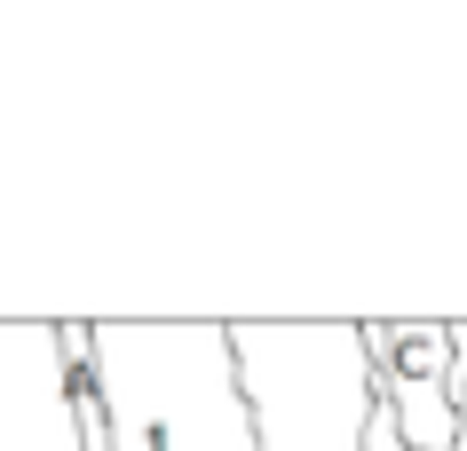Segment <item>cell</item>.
<instances>
[{
  "instance_id": "6da1fadb",
  "label": "cell",
  "mask_w": 467,
  "mask_h": 451,
  "mask_svg": "<svg viewBox=\"0 0 467 451\" xmlns=\"http://www.w3.org/2000/svg\"><path fill=\"white\" fill-rule=\"evenodd\" d=\"M96 404L111 451H262L230 325H96Z\"/></svg>"
},
{
  "instance_id": "7a4b0ae2",
  "label": "cell",
  "mask_w": 467,
  "mask_h": 451,
  "mask_svg": "<svg viewBox=\"0 0 467 451\" xmlns=\"http://www.w3.org/2000/svg\"><path fill=\"white\" fill-rule=\"evenodd\" d=\"M262 451H365L372 364L357 325H230Z\"/></svg>"
},
{
  "instance_id": "3957f363",
  "label": "cell",
  "mask_w": 467,
  "mask_h": 451,
  "mask_svg": "<svg viewBox=\"0 0 467 451\" xmlns=\"http://www.w3.org/2000/svg\"><path fill=\"white\" fill-rule=\"evenodd\" d=\"M365 364H372V396L389 404L396 436L412 451H451L460 444V356H451V325L443 317H365Z\"/></svg>"
},
{
  "instance_id": "277c9868",
  "label": "cell",
  "mask_w": 467,
  "mask_h": 451,
  "mask_svg": "<svg viewBox=\"0 0 467 451\" xmlns=\"http://www.w3.org/2000/svg\"><path fill=\"white\" fill-rule=\"evenodd\" d=\"M451 356H460V373H467V317L451 325Z\"/></svg>"
}]
</instances>
